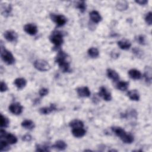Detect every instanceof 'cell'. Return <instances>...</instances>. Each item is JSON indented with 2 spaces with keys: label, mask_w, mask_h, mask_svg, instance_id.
I'll return each mask as SVG.
<instances>
[{
  "label": "cell",
  "mask_w": 152,
  "mask_h": 152,
  "mask_svg": "<svg viewBox=\"0 0 152 152\" xmlns=\"http://www.w3.org/2000/svg\"><path fill=\"white\" fill-rule=\"evenodd\" d=\"M137 41L138 42V43L141 45H144L145 44V42H146V40H145V38L143 36L141 35V36H139L137 38Z\"/></svg>",
  "instance_id": "d590c367"
},
{
  "label": "cell",
  "mask_w": 152,
  "mask_h": 152,
  "mask_svg": "<svg viewBox=\"0 0 152 152\" xmlns=\"http://www.w3.org/2000/svg\"><path fill=\"white\" fill-rule=\"evenodd\" d=\"M1 56L3 61L8 65L13 64L15 62V59L11 52L6 49L2 46L1 48Z\"/></svg>",
  "instance_id": "3957f363"
},
{
  "label": "cell",
  "mask_w": 152,
  "mask_h": 152,
  "mask_svg": "<svg viewBox=\"0 0 152 152\" xmlns=\"http://www.w3.org/2000/svg\"><path fill=\"white\" fill-rule=\"evenodd\" d=\"M118 45L119 46V47L123 50H127L129 49L131 46V42L126 39H124V40H121L120 41L118 42Z\"/></svg>",
  "instance_id": "4fadbf2b"
},
{
  "label": "cell",
  "mask_w": 152,
  "mask_h": 152,
  "mask_svg": "<svg viewBox=\"0 0 152 152\" xmlns=\"http://www.w3.org/2000/svg\"><path fill=\"white\" fill-rule=\"evenodd\" d=\"M24 31L30 35H35L38 32V28L36 25L34 24H27L24 27Z\"/></svg>",
  "instance_id": "52a82bcc"
},
{
  "label": "cell",
  "mask_w": 152,
  "mask_h": 152,
  "mask_svg": "<svg viewBox=\"0 0 152 152\" xmlns=\"http://www.w3.org/2000/svg\"><path fill=\"white\" fill-rule=\"evenodd\" d=\"M90 17L94 23H98L102 20V17L97 11H92L90 13Z\"/></svg>",
  "instance_id": "7c38bea8"
},
{
  "label": "cell",
  "mask_w": 152,
  "mask_h": 152,
  "mask_svg": "<svg viewBox=\"0 0 152 152\" xmlns=\"http://www.w3.org/2000/svg\"><path fill=\"white\" fill-rule=\"evenodd\" d=\"M7 90H8L7 85L6 84V83L5 82L2 81L1 82V92L3 93V92H6V91H7Z\"/></svg>",
  "instance_id": "e575fe53"
},
{
  "label": "cell",
  "mask_w": 152,
  "mask_h": 152,
  "mask_svg": "<svg viewBox=\"0 0 152 152\" xmlns=\"http://www.w3.org/2000/svg\"><path fill=\"white\" fill-rule=\"evenodd\" d=\"M23 140L24 141H30L32 139V137L30 136L29 134H26L23 137Z\"/></svg>",
  "instance_id": "8d00e7d4"
},
{
  "label": "cell",
  "mask_w": 152,
  "mask_h": 152,
  "mask_svg": "<svg viewBox=\"0 0 152 152\" xmlns=\"http://www.w3.org/2000/svg\"><path fill=\"white\" fill-rule=\"evenodd\" d=\"M34 67L41 71H46L51 69L49 63L44 59H38L34 62Z\"/></svg>",
  "instance_id": "277c9868"
},
{
  "label": "cell",
  "mask_w": 152,
  "mask_h": 152,
  "mask_svg": "<svg viewBox=\"0 0 152 152\" xmlns=\"http://www.w3.org/2000/svg\"><path fill=\"white\" fill-rule=\"evenodd\" d=\"M128 85H129V83L127 81H119L117 84L116 87L118 89L121 91H125L128 88Z\"/></svg>",
  "instance_id": "83f0119b"
},
{
  "label": "cell",
  "mask_w": 152,
  "mask_h": 152,
  "mask_svg": "<svg viewBox=\"0 0 152 152\" xmlns=\"http://www.w3.org/2000/svg\"><path fill=\"white\" fill-rule=\"evenodd\" d=\"M50 40L52 44L56 46H59L63 43V36L58 32H54L50 36Z\"/></svg>",
  "instance_id": "5b68a950"
},
{
  "label": "cell",
  "mask_w": 152,
  "mask_h": 152,
  "mask_svg": "<svg viewBox=\"0 0 152 152\" xmlns=\"http://www.w3.org/2000/svg\"><path fill=\"white\" fill-rule=\"evenodd\" d=\"M1 127H7L9 125V120L6 117L4 116L2 114L1 115Z\"/></svg>",
  "instance_id": "f546056e"
},
{
  "label": "cell",
  "mask_w": 152,
  "mask_h": 152,
  "mask_svg": "<svg viewBox=\"0 0 152 152\" xmlns=\"http://www.w3.org/2000/svg\"><path fill=\"white\" fill-rule=\"evenodd\" d=\"M51 19L58 26H63L67 22V19L63 15L51 14Z\"/></svg>",
  "instance_id": "8992f818"
},
{
  "label": "cell",
  "mask_w": 152,
  "mask_h": 152,
  "mask_svg": "<svg viewBox=\"0 0 152 152\" xmlns=\"http://www.w3.org/2000/svg\"><path fill=\"white\" fill-rule=\"evenodd\" d=\"M72 134L75 137L80 138L86 134V130L83 128H73Z\"/></svg>",
  "instance_id": "5bb4252c"
},
{
  "label": "cell",
  "mask_w": 152,
  "mask_h": 152,
  "mask_svg": "<svg viewBox=\"0 0 152 152\" xmlns=\"http://www.w3.org/2000/svg\"><path fill=\"white\" fill-rule=\"evenodd\" d=\"M23 106L19 103H13L9 106L10 111L14 115H20L23 112Z\"/></svg>",
  "instance_id": "ba28073f"
},
{
  "label": "cell",
  "mask_w": 152,
  "mask_h": 152,
  "mask_svg": "<svg viewBox=\"0 0 152 152\" xmlns=\"http://www.w3.org/2000/svg\"><path fill=\"white\" fill-rule=\"evenodd\" d=\"M4 138H6V141L10 144H16L17 142V137L10 133L7 134L5 135Z\"/></svg>",
  "instance_id": "cb8c5ba5"
},
{
  "label": "cell",
  "mask_w": 152,
  "mask_h": 152,
  "mask_svg": "<svg viewBox=\"0 0 152 152\" xmlns=\"http://www.w3.org/2000/svg\"><path fill=\"white\" fill-rule=\"evenodd\" d=\"M151 68L149 66H147L145 68V70H144V78H145V80L146 81L150 84L151 82Z\"/></svg>",
  "instance_id": "2e32d148"
},
{
  "label": "cell",
  "mask_w": 152,
  "mask_h": 152,
  "mask_svg": "<svg viewBox=\"0 0 152 152\" xmlns=\"http://www.w3.org/2000/svg\"><path fill=\"white\" fill-rule=\"evenodd\" d=\"M136 3L140 5H145L148 3V1L147 0H138V1H136Z\"/></svg>",
  "instance_id": "74e56055"
},
{
  "label": "cell",
  "mask_w": 152,
  "mask_h": 152,
  "mask_svg": "<svg viewBox=\"0 0 152 152\" xmlns=\"http://www.w3.org/2000/svg\"><path fill=\"white\" fill-rule=\"evenodd\" d=\"M14 83L18 89L21 90L26 86L27 81L24 78H17L14 80Z\"/></svg>",
  "instance_id": "9a60e30c"
},
{
  "label": "cell",
  "mask_w": 152,
  "mask_h": 152,
  "mask_svg": "<svg viewBox=\"0 0 152 152\" xmlns=\"http://www.w3.org/2000/svg\"><path fill=\"white\" fill-rule=\"evenodd\" d=\"M128 74L130 77L134 80H138L141 78V73L136 69L130 70L128 71Z\"/></svg>",
  "instance_id": "e0dca14e"
},
{
  "label": "cell",
  "mask_w": 152,
  "mask_h": 152,
  "mask_svg": "<svg viewBox=\"0 0 152 152\" xmlns=\"http://www.w3.org/2000/svg\"><path fill=\"white\" fill-rule=\"evenodd\" d=\"M116 7L118 10L120 11L126 10L128 7V4L127 1H118L116 4Z\"/></svg>",
  "instance_id": "d4e9b609"
},
{
  "label": "cell",
  "mask_w": 152,
  "mask_h": 152,
  "mask_svg": "<svg viewBox=\"0 0 152 152\" xmlns=\"http://www.w3.org/2000/svg\"><path fill=\"white\" fill-rule=\"evenodd\" d=\"M129 98L134 101H138L140 99V95L137 90H132L127 93Z\"/></svg>",
  "instance_id": "ac0fdd59"
},
{
  "label": "cell",
  "mask_w": 152,
  "mask_h": 152,
  "mask_svg": "<svg viewBox=\"0 0 152 152\" xmlns=\"http://www.w3.org/2000/svg\"><path fill=\"white\" fill-rule=\"evenodd\" d=\"M77 8L79 9V10L81 13H84L86 9V4L84 1H80L77 4Z\"/></svg>",
  "instance_id": "4dcf8cb0"
},
{
  "label": "cell",
  "mask_w": 152,
  "mask_h": 152,
  "mask_svg": "<svg viewBox=\"0 0 152 152\" xmlns=\"http://www.w3.org/2000/svg\"><path fill=\"white\" fill-rule=\"evenodd\" d=\"M145 20H146V22L148 25L151 24V23H152V13L151 12H149L147 14V15L146 16V17H145Z\"/></svg>",
  "instance_id": "d6a6232c"
},
{
  "label": "cell",
  "mask_w": 152,
  "mask_h": 152,
  "mask_svg": "<svg viewBox=\"0 0 152 152\" xmlns=\"http://www.w3.org/2000/svg\"><path fill=\"white\" fill-rule=\"evenodd\" d=\"M112 130L124 143L130 144L134 141L133 136L130 134H127L123 128L118 127H113Z\"/></svg>",
  "instance_id": "7a4b0ae2"
},
{
  "label": "cell",
  "mask_w": 152,
  "mask_h": 152,
  "mask_svg": "<svg viewBox=\"0 0 152 152\" xmlns=\"http://www.w3.org/2000/svg\"><path fill=\"white\" fill-rule=\"evenodd\" d=\"M88 54L91 58H95L99 56V52L97 48L92 47L88 50Z\"/></svg>",
  "instance_id": "484cf974"
},
{
  "label": "cell",
  "mask_w": 152,
  "mask_h": 152,
  "mask_svg": "<svg viewBox=\"0 0 152 152\" xmlns=\"http://www.w3.org/2000/svg\"><path fill=\"white\" fill-rule=\"evenodd\" d=\"M49 93L48 89L46 88H42L39 90V95L41 96H45L47 95Z\"/></svg>",
  "instance_id": "836d02e7"
},
{
  "label": "cell",
  "mask_w": 152,
  "mask_h": 152,
  "mask_svg": "<svg viewBox=\"0 0 152 152\" xmlns=\"http://www.w3.org/2000/svg\"><path fill=\"white\" fill-rule=\"evenodd\" d=\"M70 127H72L73 128H83L84 127V124L81 121L78 120V119H74L71 122H70L69 124Z\"/></svg>",
  "instance_id": "603a6c76"
},
{
  "label": "cell",
  "mask_w": 152,
  "mask_h": 152,
  "mask_svg": "<svg viewBox=\"0 0 152 152\" xmlns=\"http://www.w3.org/2000/svg\"><path fill=\"white\" fill-rule=\"evenodd\" d=\"M68 55L64 52L60 51L56 57V63L58 64L59 69L63 72H68L70 70V63Z\"/></svg>",
  "instance_id": "6da1fadb"
},
{
  "label": "cell",
  "mask_w": 152,
  "mask_h": 152,
  "mask_svg": "<svg viewBox=\"0 0 152 152\" xmlns=\"http://www.w3.org/2000/svg\"><path fill=\"white\" fill-rule=\"evenodd\" d=\"M4 36L7 41L11 42H16L18 38L17 34L13 30H7L4 33Z\"/></svg>",
  "instance_id": "9c48e42d"
},
{
  "label": "cell",
  "mask_w": 152,
  "mask_h": 152,
  "mask_svg": "<svg viewBox=\"0 0 152 152\" xmlns=\"http://www.w3.org/2000/svg\"><path fill=\"white\" fill-rule=\"evenodd\" d=\"M11 10H12V8L10 4L1 5V13L3 15L6 16L10 14V13L11 11Z\"/></svg>",
  "instance_id": "4316f807"
},
{
  "label": "cell",
  "mask_w": 152,
  "mask_h": 152,
  "mask_svg": "<svg viewBox=\"0 0 152 152\" xmlns=\"http://www.w3.org/2000/svg\"><path fill=\"white\" fill-rule=\"evenodd\" d=\"M36 151H49V147L45 145H37L36 146Z\"/></svg>",
  "instance_id": "1f68e13d"
},
{
  "label": "cell",
  "mask_w": 152,
  "mask_h": 152,
  "mask_svg": "<svg viewBox=\"0 0 152 152\" xmlns=\"http://www.w3.org/2000/svg\"><path fill=\"white\" fill-rule=\"evenodd\" d=\"M77 92L81 98H87L90 95V90L87 87H80L77 88Z\"/></svg>",
  "instance_id": "8fae6325"
},
{
  "label": "cell",
  "mask_w": 152,
  "mask_h": 152,
  "mask_svg": "<svg viewBox=\"0 0 152 152\" xmlns=\"http://www.w3.org/2000/svg\"><path fill=\"white\" fill-rule=\"evenodd\" d=\"M21 126L27 130H32L35 128V124L32 121L26 119L21 123Z\"/></svg>",
  "instance_id": "ffe728a7"
},
{
  "label": "cell",
  "mask_w": 152,
  "mask_h": 152,
  "mask_svg": "<svg viewBox=\"0 0 152 152\" xmlns=\"http://www.w3.org/2000/svg\"><path fill=\"white\" fill-rule=\"evenodd\" d=\"M107 76L109 78L112 80L113 81H118L119 78V74L115 71L112 69L107 70Z\"/></svg>",
  "instance_id": "d6986e66"
},
{
  "label": "cell",
  "mask_w": 152,
  "mask_h": 152,
  "mask_svg": "<svg viewBox=\"0 0 152 152\" xmlns=\"http://www.w3.org/2000/svg\"><path fill=\"white\" fill-rule=\"evenodd\" d=\"M99 95L106 101H110L112 99V96L111 93L109 92L108 90L104 87H101L100 88Z\"/></svg>",
  "instance_id": "30bf717a"
},
{
  "label": "cell",
  "mask_w": 152,
  "mask_h": 152,
  "mask_svg": "<svg viewBox=\"0 0 152 152\" xmlns=\"http://www.w3.org/2000/svg\"><path fill=\"white\" fill-rule=\"evenodd\" d=\"M54 110H56V106L54 104H51V106L49 107H45V108H41L39 110V112L41 114L47 115L51 113Z\"/></svg>",
  "instance_id": "44dd1931"
},
{
  "label": "cell",
  "mask_w": 152,
  "mask_h": 152,
  "mask_svg": "<svg viewBox=\"0 0 152 152\" xmlns=\"http://www.w3.org/2000/svg\"><path fill=\"white\" fill-rule=\"evenodd\" d=\"M67 145L66 143V142L62 140H58L56 141L55 144L53 146V147L55 148L58 149L59 150H64L67 148Z\"/></svg>",
  "instance_id": "7402d4cb"
},
{
  "label": "cell",
  "mask_w": 152,
  "mask_h": 152,
  "mask_svg": "<svg viewBox=\"0 0 152 152\" xmlns=\"http://www.w3.org/2000/svg\"><path fill=\"white\" fill-rule=\"evenodd\" d=\"M9 143L7 141L3 140H1L0 141V150L1 151H8L10 149L9 146Z\"/></svg>",
  "instance_id": "f1b7e54d"
}]
</instances>
